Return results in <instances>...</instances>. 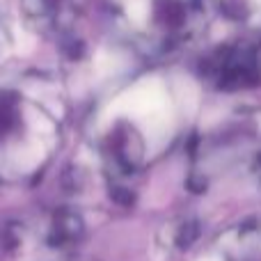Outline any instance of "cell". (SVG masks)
<instances>
[{
  "mask_svg": "<svg viewBox=\"0 0 261 261\" xmlns=\"http://www.w3.org/2000/svg\"><path fill=\"white\" fill-rule=\"evenodd\" d=\"M62 140L60 119L18 85H0V184H32Z\"/></svg>",
  "mask_w": 261,
  "mask_h": 261,
  "instance_id": "cell-1",
  "label": "cell"
},
{
  "mask_svg": "<svg viewBox=\"0 0 261 261\" xmlns=\"http://www.w3.org/2000/svg\"><path fill=\"white\" fill-rule=\"evenodd\" d=\"M117 16L138 48L170 55L193 44L213 18V0H115Z\"/></svg>",
  "mask_w": 261,
  "mask_h": 261,
  "instance_id": "cell-2",
  "label": "cell"
},
{
  "mask_svg": "<svg viewBox=\"0 0 261 261\" xmlns=\"http://www.w3.org/2000/svg\"><path fill=\"white\" fill-rule=\"evenodd\" d=\"M202 73L220 92L261 85V30L216 48L202 62Z\"/></svg>",
  "mask_w": 261,
  "mask_h": 261,
  "instance_id": "cell-3",
  "label": "cell"
},
{
  "mask_svg": "<svg viewBox=\"0 0 261 261\" xmlns=\"http://www.w3.org/2000/svg\"><path fill=\"white\" fill-rule=\"evenodd\" d=\"M103 176L115 202L128 204L135 184L144 167V142L133 126H115L108 130L99 149Z\"/></svg>",
  "mask_w": 261,
  "mask_h": 261,
  "instance_id": "cell-4",
  "label": "cell"
},
{
  "mask_svg": "<svg viewBox=\"0 0 261 261\" xmlns=\"http://www.w3.org/2000/svg\"><path fill=\"white\" fill-rule=\"evenodd\" d=\"M25 18L41 35L64 46L81 44V23L87 14V0H21Z\"/></svg>",
  "mask_w": 261,
  "mask_h": 261,
  "instance_id": "cell-5",
  "label": "cell"
},
{
  "mask_svg": "<svg viewBox=\"0 0 261 261\" xmlns=\"http://www.w3.org/2000/svg\"><path fill=\"white\" fill-rule=\"evenodd\" d=\"M37 250H46L44 216H12L0 220V261H25Z\"/></svg>",
  "mask_w": 261,
  "mask_h": 261,
  "instance_id": "cell-6",
  "label": "cell"
},
{
  "mask_svg": "<svg viewBox=\"0 0 261 261\" xmlns=\"http://www.w3.org/2000/svg\"><path fill=\"white\" fill-rule=\"evenodd\" d=\"M85 236V222L81 213L71 206L53 208L50 213H44V241L46 250L50 252H71L81 245Z\"/></svg>",
  "mask_w": 261,
  "mask_h": 261,
  "instance_id": "cell-7",
  "label": "cell"
},
{
  "mask_svg": "<svg viewBox=\"0 0 261 261\" xmlns=\"http://www.w3.org/2000/svg\"><path fill=\"white\" fill-rule=\"evenodd\" d=\"M222 261H261V220H245L227 229L218 241Z\"/></svg>",
  "mask_w": 261,
  "mask_h": 261,
  "instance_id": "cell-8",
  "label": "cell"
},
{
  "mask_svg": "<svg viewBox=\"0 0 261 261\" xmlns=\"http://www.w3.org/2000/svg\"><path fill=\"white\" fill-rule=\"evenodd\" d=\"M197 236H199L197 222L184 220V222H179V227H176L174 234H172V245H176L179 250H188L190 245L197 241Z\"/></svg>",
  "mask_w": 261,
  "mask_h": 261,
  "instance_id": "cell-9",
  "label": "cell"
},
{
  "mask_svg": "<svg viewBox=\"0 0 261 261\" xmlns=\"http://www.w3.org/2000/svg\"><path fill=\"white\" fill-rule=\"evenodd\" d=\"M252 167H254V176H257V181H259V186H261V151H257V153H254Z\"/></svg>",
  "mask_w": 261,
  "mask_h": 261,
  "instance_id": "cell-10",
  "label": "cell"
},
{
  "mask_svg": "<svg viewBox=\"0 0 261 261\" xmlns=\"http://www.w3.org/2000/svg\"><path fill=\"white\" fill-rule=\"evenodd\" d=\"M5 41H7V35H5V28L0 25V50L5 48Z\"/></svg>",
  "mask_w": 261,
  "mask_h": 261,
  "instance_id": "cell-11",
  "label": "cell"
}]
</instances>
